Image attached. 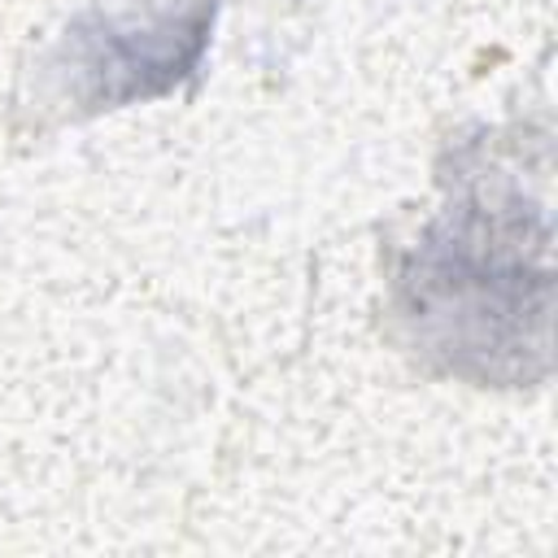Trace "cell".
<instances>
[{"instance_id": "obj_1", "label": "cell", "mask_w": 558, "mask_h": 558, "mask_svg": "<svg viewBox=\"0 0 558 558\" xmlns=\"http://www.w3.org/2000/svg\"><path fill=\"white\" fill-rule=\"evenodd\" d=\"M527 201L471 192L414 248L405 314L449 366L519 379L549 349V218Z\"/></svg>"}, {"instance_id": "obj_2", "label": "cell", "mask_w": 558, "mask_h": 558, "mask_svg": "<svg viewBox=\"0 0 558 558\" xmlns=\"http://www.w3.org/2000/svg\"><path fill=\"white\" fill-rule=\"evenodd\" d=\"M218 0H140L74 22L57 48L65 92L83 109H113L170 92L205 52Z\"/></svg>"}]
</instances>
